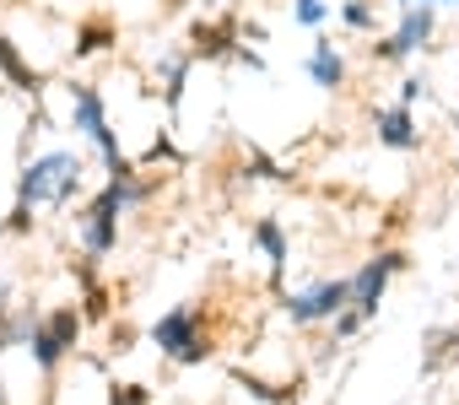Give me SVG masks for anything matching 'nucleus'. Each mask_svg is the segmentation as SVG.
Returning <instances> with one entry per match:
<instances>
[{
  "label": "nucleus",
  "mask_w": 459,
  "mask_h": 405,
  "mask_svg": "<svg viewBox=\"0 0 459 405\" xmlns=\"http://www.w3.org/2000/svg\"><path fill=\"white\" fill-rule=\"evenodd\" d=\"M152 340L168 351V357H178V362H200L211 346L200 340V330H195V314L189 308H173V314H162L157 324H152Z\"/></svg>",
  "instance_id": "nucleus-4"
},
{
  "label": "nucleus",
  "mask_w": 459,
  "mask_h": 405,
  "mask_svg": "<svg viewBox=\"0 0 459 405\" xmlns=\"http://www.w3.org/2000/svg\"><path fill=\"white\" fill-rule=\"evenodd\" d=\"M76 189H82V162L71 151H44L28 162L17 194H22V211H28V206H65Z\"/></svg>",
  "instance_id": "nucleus-1"
},
{
  "label": "nucleus",
  "mask_w": 459,
  "mask_h": 405,
  "mask_svg": "<svg viewBox=\"0 0 459 405\" xmlns=\"http://www.w3.org/2000/svg\"><path fill=\"white\" fill-rule=\"evenodd\" d=\"M76 335H82V319H76V308H60V314H49L44 324H33V362L39 367H55L71 346H76Z\"/></svg>",
  "instance_id": "nucleus-5"
},
{
  "label": "nucleus",
  "mask_w": 459,
  "mask_h": 405,
  "mask_svg": "<svg viewBox=\"0 0 459 405\" xmlns=\"http://www.w3.org/2000/svg\"><path fill=\"white\" fill-rule=\"evenodd\" d=\"M0 65H6V76H12L17 87H28V92L39 87V76H33V71H28L22 60H17V44H12V39H0Z\"/></svg>",
  "instance_id": "nucleus-11"
},
{
  "label": "nucleus",
  "mask_w": 459,
  "mask_h": 405,
  "mask_svg": "<svg viewBox=\"0 0 459 405\" xmlns=\"http://www.w3.org/2000/svg\"><path fill=\"white\" fill-rule=\"evenodd\" d=\"M308 76H314L319 87H330V92L346 82V60L335 55V44H314V55H308Z\"/></svg>",
  "instance_id": "nucleus-9"
},
{
  "label": "nucleus",
  "mask_w": 459,
  "mask_h": 405,
  "mask_svg": "<svg viewBox=\"0 0 459 405\" xmlns=\"http://www.w3.org/2000/svg\"><path fill=\"white\" fill-rule=\"evenodd\" d=\"M114 405H146V389L141 383H119L114 389Z\"/></svg>",
  "instance_id": "nucleus-13"
},
{
  "label": "nucleus",
  "mask_w": 459,
  "mask_h": 405,
  "mask_svg": "<svg viewBox=\"0 0 459 405\" xmlns=\"http://www.w3.org/2000/svg\"><path fill=\"white\" fill-rule=\"evenodd\" d=\"M378 141H384V146H394V151H411L421 135H416V125H411V114H405V108H384V114H378Z\"/></svg>",
  "instance_id": "nucleus-8"
},
{
  "label": "nucleus",
  "mask_w": 459,
  "mask_h": 405,
  "mask_svg": "<svg viewBox=\"0 0 459 405\" xmlns=\"http://www.w3.org/2000/svg\"><path fill=\"white\" fill-rule=\"evenodd\" d=\"M405 265V254H378V260H368L357 276H351V308H362L368 319L378 314V297H384V287H389V276Z\"/></svg>",
  "instance_id": "nucleus-6"
},
{
  "label": "nucleus",
  "mask_w": 459,
  "mask_h": 405,
  "mask_svg": "<svg viewBox=\"0 0 459 405\" xmlns=\"http://www.w3.org/2000/svg\"><path fill=\"white\" fill-rule=\"evenodd\" d=\"M255 238H260L265 260H271V265L281 271V265H287V238H281V228H276V222H260V228H255Z\"/></svg>",
  "instance_id": "nucleus-10"
},
{
  "label": "nucleus",
  "mask_w": 459,
  "mask_h": 405,
  "mask_svg": "<svg viewBox=\"0 0 459 405\" xmlns=\"http://www.w3.org/2000/svg\"><path fill=\"white\" fill-rule=\"evenodd\" d=\"M421 92H427V87H421V82H416V76H411V82H400V103H405V108H411V103H416V98H421Z\"/></svg>",
  "instance_id": "nucleus-15"
},
{
  "label": "nucleus",
  "mask_w": 459,
  "mask_h": 405,
  "mask_svg": "<svg viewBox=\"0 0 459 405\" xmlns=\"http://www.w3.org/2000/svg\"><path fill=\"white\" fill-rule=\"evenodd\" d=\"M71 125L87 135V141H98V151H103V162L119 173L125 162H119V141H114V130H108V114H103V98H98V87H71Z\"/></svg>",
  "instance_id": "nucleus-2"
},
{
  "label": "nucleus",
  "mask_w": 459,
  "mask_h": 405,
  "mask_svg": "<svg viewBox=\"0 0 459 405\" xmlns=\"http://www.w3.org/2000/svg\"><path fill=\"white\" fill-rule=\"evenodd\" d=\"M427 6H459V0H427Z\"/></svg>",
  "instance_id": "nucleus-16"
},
{
  "label": "nucleus",
  "mask_w": 459,
  "mask_h": 405,
  "mask_svg": "<svg viewBox=\"0 0 459 405\" xmlns=\"http://www.w3.org/2000/svg\"><path fill=\"white\" fill-rule=\"evenodd\" d=\"M427 39H432V12H427V6H421V12L411 6V12H405V22L394 28V39L373 44V55H384V60H405V55H411V49H421Z\"/></svg>",
  "instance_id": "nucleus-7"
},
{
  "label": "nucleus",
  "mask_w": 459,
  "mask_h": 405,
  "mask_svg": "<svg viewBox=\"0 0 459 405\" xmlns=\"http://www.w3.org/2000/svg\"><path fill=\"white\" fill-rule=\"evenodd\" d=\"M292 17H298L303 28H319V22H325V0H298Z\"/></svg>",
  "instance_id": "nucleus-12"
},
{
  "label": "nucleus",
  "mask_w": 459,
  "mask_h": 405,
  "mask_svg": "<svg viewBox=\"0 0 459 405\" xmlns=\"http://www.w3.org/2000/svg\"><path fill=\"white\" fill-rule=\"evenodd\" d=\"M346 308H351V281H319V287L287 297L292 324H319V319H335V314H346Z\"/></svg>",
  "instance_id": "nucleus-3"
},
{
  "label": "nucleus",
  "mask_w": 459,
  "mask_h": 405,
  "mask_svg": "<svg viewBox=\"0 0 459 405\" xmlns=\"http://www.w3.org/2000/svg\"><path fill=\"white\" fill-rule=\"evenodd\" d=\"M346 22H351V28H368V22H373V6H362V0H351V6H346Z\"/></svg>",
  "instance_id": "nucleus-14"
}]
</instances>
